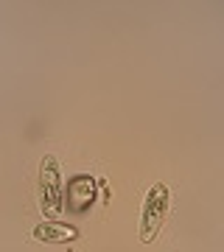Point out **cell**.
Wrapping results in <instances>:
<instances>
[{"mask_svg": "<svg viewBox=\"0 0 224 252\" xmlns=\"http://www.w3.org/2000/svg\"><path fill=\"white\" fill-rule=\"evenodd\" d=\"M168 205H171V193L165 185H154L146 196L143 205V216H140V241L152 244L154 235L162 230L165 216H168Z\"/></svg>", "mask_w": 224, "mask_h": 252, "instance_id": "1", "label": "cell"}, {"mask_svg": "<svg viewBox=\"0 0 224 252\" xmlns=\"http://www.w3.org/2000/svg\"><path fill=\"white\" fill-rule=\"evenodd\" d=\"M39 182H42V210L51 216L62 213V174L54 157H45L39 168Z\"/></svg>", "mask_w": 224, "mask_h": 252, "instance_id": "2", "label": "cell"}, {"mask_svg": "<svg viewBox=\"0 0 224 252\" xmlns=\"http://www.w3.org/2000/svg\"><path fill=\"white\" fill-rule=\"evenodd\" d=\"M34 235L39 241H73V238H79V230L62 224H39L34 230Z\"/></svg>", "mask_w": 224, "mask_h": 252, "instance_id": "3", "label": "cell"}]
</instances>
